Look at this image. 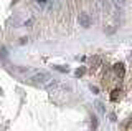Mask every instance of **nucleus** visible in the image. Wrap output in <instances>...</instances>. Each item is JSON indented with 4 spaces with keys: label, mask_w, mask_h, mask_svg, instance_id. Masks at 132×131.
<instances>
[{
    "label": "nucleus",
    "mask_w": 132,
    "mask_h": 131,
    "mask_svg": "<svg viewBox=\"0 0 132 131\" xmlns=\"http://www.w3.org/2000/svg\"><path fill=\"white\" fill-rule=\"evenodd\" d=\"M79 25H82L84 28H88V27L91 25V18H89V15L86 13V12L79 13Z\"/></svg>",
    "instance_id": "1"
}]
</instances>
